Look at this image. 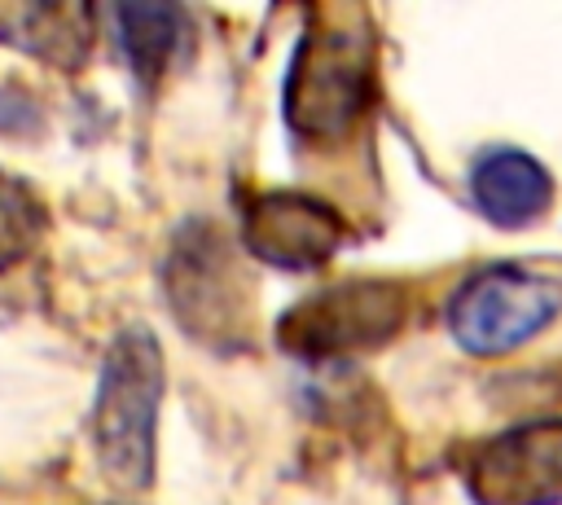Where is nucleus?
Instances as JSON below:
<instances>
[{"label": "nucleus", "instance_id": "1", "mask_svg": "<svg viewBox=\"0 0 562 505\" xmlns=\"http://www.w3.org/2000/svg\"><path fill=\"white\" fill-rule=\"evenodd\" d=\"M373 75V22L360 4H321L307 13L290 79L285 123L307 145H329L364 114Z\"/></svg>", "mask_w": 562, "mask_h": 505}, {"label": "nucleus", "instance_id": "2", "mask_svg": "<svg viewBox=\"0 0 562 505\" xmlns=\"http://www.w3.org/2000/svg\"><path fill=\"white\" fill-rule=\"evenodd\" d=\"M158 404H162V356L154 334L132 325L105 351L97 400L88 413L97 465L123 492H145L154 479Z\"/></svg>", "mask_w": 562, "mask_h": 505}, {"label": "nucleus", "instance_id": "3", "mask_svg": "<svg viewBox=\"0 0 562 505\" xmlns=\"http://www.w3.org/2000/svg\"><path fill=\"white\" fill-rule=\"evenodd\" d=\"M562 312V285L527 268H487L448 303V329L470 356H505Z\"/></svg>", "mask_w": 562, "mask_h": 505}, {"label": "nucleus", "instance_id": "4", "mask_svg": "<svg viewBox=\"0 0 562 505\" xmlns=\"http://www.w3.org/2000/svg\"><path fill=\"white\" fill-rule=\"evenodd\" d=\"M408 299L395 281H338L325 285L316 294H307L303 303H294L281 316V347L307 360H325V356H351V351H369L378 343H386L400 325H404Z\"/></svg>", "mask_w": 562, "mask_h": 505}, {"label": "nucleus", "instance_id": "5", "mask_svg": "<svg viewBox=\"0 0 562 505\" xmlns=\"http://www.w3.org/2000/svg\"><path fill=\"white\" fill-rule=\"evenodd\" d=\"M167 299L180 325L206 343H233L246 325V272L211 228H189L167 255Z\"/></svg>", "mask_w": 562, "mask_h": 505}, {"label": "nucleus", "instance_id": "6", "mask_svg": "<svg viewBox=\"0 0 562 505\" xmlns=\"http://www.w3.org/2000/svg\"><path fill=\"white\" fill-rule=\"evenodd\" d=\"M465 479L479 505L562 501V422H527L487 439L470 457Z\"/></svg>", "mask_w": 562, "mask_h": 505}, {"label": "nucleus", "instance_id": "7", "mask_svg": "<svg viewBox=\"0 0 562 505\" xmlns=\"http://www.w3.org/2000/svg\"><path fill=\"white\" fill-rule=\"evenodd\" d=\"M338 215L303 193H268L246 211V246L277 268H316L338 250Z\"/></svg>", "mask_w": 562, "mask_h": 505}, {"label": "nucleus", "instance_id": "8", "mask_svg": "<svg viewBox=\"0 0 562 505\" xmlns=\"http://www.w3.org/2000/svg\"><path fill=\"white\" fill-rule=\"evenodd\" d=\"M470 193H474V206L492 224L522 228V224H531L549 206V171L531 154L501 145V149H487L474 162Z\"/></svg>", "mask_w": 562, "mask_h": 505}, {"label": "nucleus", "instance_id": "9", "mask_svg": "<svg viewBox=\"0 0 562 505\" xmlns=\"http://www.w3.org/2000/svg\"><path fill=\"white\" fill-rule=\"evenodd\" d=\"M0 44L75 70L92 48V18L79 4H0Z\"/></svg>", "mask_w": 562, "mask_h": 505}, {"label": "nucleus", "instance_id": "10", "mask_svg": "<svg viewBox=\"0 0 562 505\" xmlns=\"http://www.w3.org/2000/svg\"><path fill=\"white\" fill-rule=\"evenodd\" d=\"M119 18V48L127 57V66L140 79H158L162 66L171 61L184 26H180V9L171 4H123L114 9Z\"/></svg>", "mask_w": 562, "mask_h": 505}, {"label": "nucleus", "instance_id": "11", "mask_svg": "<svg viewBox=\"0 0 562 505\" xmlns=\"http://www.w3.org/2000/svg\"><path fill=\"white\" fill-rule=\"evenodd\" d=\"M40 228H44V206L35 202V193L0 171V268L18 263L35 246Z\"/></svg>", "mask_w": 562, "mask_h": 505}]
</instances>
